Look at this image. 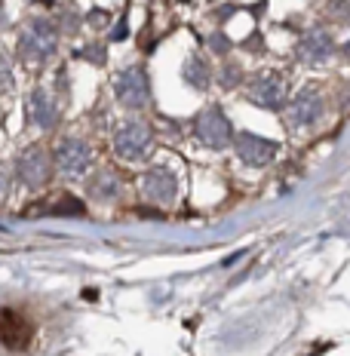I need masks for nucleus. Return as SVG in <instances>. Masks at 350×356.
<instances>
[{
    "mask_svg": "<svg viewBox=\"0 0 350 356\" xmlns=\"http://www.w3.org/2000/svg\"><path fill=\"white\" fill-rule=\"evenodd\" d=\"M56 47H58V34L47 19H37L34 25L28 28V31H22V37H19V56L25 58V62H43V58H49L56 53Z\"/></svg>",
    "mask_w": 350,
    "mask_h": 356,
    "instance_id": "f257e3e1",
    "label": "nucleus"
},
{
    "mask_svg": "<svg viewBox=\"0 0 350 356\" xmlns=\"http://www.w3.org/2000/svg\"><path fill=\"white\" fill-rule=\"evenodd\" d=\"M114 147L123 160H145L154 147L151 126L145 123H123L114 136Z\"/></svg>",
    "mask_w": 350,
    "mask_h": 356,
    "instance_id": "f03ea898",
    "label": "nucleus"
},
{
    "mask_svg": "<svg viewBox=\"0 0 350 356\" xmlns=\"http://www.w3.org/2000/svg\"><path fill=\"white\" fill-rule=\"evenodd\" d=\"M193 132H197L200 142L209 147H225L230 142V123H228V117L221 114L218 105H209L200 111L197 120H193Z\"/></svg>",
    "mask_w": 350,
    "mask_h": 356,
    "instance_id": "7ed1b4c3",
    "label": "nucleus"
},
{
    "mask_svg": "<svg viewBox=\"0 0 350 356\" xmlns=\"http://www.w3.org/2000/svg\"><path fill=\"white\" fill-rule=\"evenodd\" d=\"M117 99L126 108H145L151 102V83H148V74L141 68H126L117 77Z\"/></svg>",
    "mask_w": 350,
    "mask_h": 356,
    "instance_id": "20e7f679",
    "label": "nucleus"
},
{
    "mask_svg": "<svg viewBox=\"0 0 350 356\" xmlns=\"http://www.w3.org/2000/svg\"><path fill=\"white\" fill-rule=\"evenodd\" d=\"M89 160H93V151H89V145L80 142V138H65L56 151V166L62 169L65 175H83L89 169Z\"/></svg>",
    "mask_w": 350,
    "mask_h": 356,
    "instance_id": "39448f33",
    "label": "nucleus"
},
{
    "mask_svg": "<svg viewBox=\"0 0 350 356\" xmlns=\"http://www.w3.org/2000/svg\"><path fill=\"white\" fill-rule=\"evenodd\" d=\"M249 99L255 102L258 108H267V111H280L283 102H286V86L277 74H262L258 80H252L249 86Z\"/></svg>",
    "mask_w": 350,
    "mask_h": 356,
    "instance_id": "423d86ee",
    "label": "nucleus"
},
{
    "mask_svg": "<svg viewBox=\"0 0 350 356\" xmlns=\"http://www.w3.org/2000/svg\"><path fill=\"white\" fill-rule=\"evenodd\" d=\"M141 191H145V197L154 200V203H169V200L175 197L178 184H175V175L169 172V166H154L141 178Z\"/></svg>",
    "mask_w": 350,
    "mask_h": 356,
    "instance_id": "0eeeda50",
    "label": "nucleus"
},
{
    "mask_svg": "<svg viewBox=\"0 0 350 356\" xmlns=\"http://www.w3.org/2000/svg\"><path fill=\"white\" fill-rule=\"evenodd\" d=\"M16 172H19V178L28 184V188H40V184L49 178V157H47V151H40V147L25 151L19 157V163H16Z\"/></svg>",
    "mask_w": 350,
    "mask_h": 356,
    "instance_id": "6e6552de",
    "label": "nucleus"
},
{
    "mask_svg": "<svg viewBox=\"0 0 350 356\" xmlns=\"http://www.w3.org/2000/svg\"><path fill=\"white\" fill-rule=\"evenodd\" d=\"M237 151H240V160L249 163V166H264V163L273 160L277 145L267 142V138L252 136V132H243V136H237Z\"/></svg>",
    "mask_w": 350,
    "mask_h": 356,
    "instance_id": "1a4fd4ad",
    "label": "nucleus"
},
{
    "mask_svg": "<svg viewBox=\"0 0 350 356\" xmlns=\"http://www.w3.org/2000/svg\"><path fill=\"white\" fill-rule=\"evenodd\" d=\"M332 56V37L326 31H308L298 40V58H301L304 65H317V62H326V58Z\"/></svg>",
    "mask_w": 350,
    "mask_h": 356,
    "instance_id": "9d476101",
    "label": "nucleus"
},
{
    "mask_svg": "<svg viewBox=\"0 0 350 356\" xmlns=\"http://www.w3.org/2000/svg\"><path fill=\"white\" fill-rule=\"evenodd\" d=\"M323 114V102L314 89H301V92L292 99V108H289V123L292 126H310L317 123V117Z\"/></svg>",
    "mask_w": 350,
    "mask_h": 356,
    "instance_id": "9b49d317",
    "label": "nucleus"
},
{
    "mask_svg": "<svg viewBox=\"0 0 350 356\" xmlns=\"http://www.w3.org/2000/svg\"><path fill=\"white\" fill-rule=\"evenodd\" d=\"M31 120L40 126V129H53V126L58 123V108L47 95V89H34V95H31Z\"/></svg>",
    "mask_w": 350,
    "mask_h": 356,
    "instance_id": "f8f14e48",
    "label": "nucleus"
},
{
    "mask_svg": "<svg viewBox=\"0 0 350 356\" xmlns=\"http://www.w3.org/2000/svg\"><path fill=\"white\" fill-rule=\"evenodd\" d=\"M184 80H188L191 86H197V89H206L209 86V80H212L209 65H206L200 56H191L188 65H184Z\"/></svg>",
    "mask_w": 350,
    "mask_h": 356,
    "instance_id": "ddd939ff",
    "label": "nucleus"
},
{
    "mask_svg": "<svg viewBox=\"0 0 350 356\" xmlns=\"http://www.w3.org/2000/svg\"><path fill=\"white\" fill-rule=\"evenodd\" d=\"M89 194H93L95 200H114L117 194H120V178L117 175H111V172H105V175H95V181H89Z\"/></svg>",
    "mask_w": 350,
    "mask_h": 356,
    "instance_id": "4468645a",
    "label": "nucleus"
},
{
    "mask_svg": "<svg viewBox=\"0 0 350 356\" xmlns=\"http://www.w3.org/2000/svg\"><path fill=\"white\" fill-rule=\"evenodd\" d=\"M62 203H65V206H56V209H53L56 215H68V212H74V215H83V206H80L77 200H62Z\"/></svg>",
    "mask_w": 350,
    "mask_h": 356,
    "instance_id": "2eb2a0df",
    "label": "nucleus"
},
{
    "mask_svg": "<svg viewBox=\"0 0 350 356\" xmlns=\"http://www.w3.org/2000/svg\"><path fill=\"white\" fill-rule=\"evenodd\" d=\"M10 80H13L10 62H6V58H3V56H0V92H3V89H10Z\"/></svg>",
    "mask_w": 350,
    "mask_h": 356,
    "instance_id": "dca6fc26",
    "label": "nucleus"
},
{
    "mask_svg": "<svg viewBox=\"0 0 350 356\" xmlns=\"http://www.w3.org/2000/svg\"><path fill=\"white\" fill-rule=\"evenodd\" d=\"M237 74H240V71H237L234 65H228V68L221 71V83H225V86H234V83H237Z\"/></svg>",
    "mask_w": 350,
    "mask_h": 356,
    "instance_id": "f3484780",
    "label": "nucleus"
},
{
    "mask_svg": "<svg viewBox=\"0 0 350 356\" xmlns=\"http://www.w3.org/2000/svg\"><path fill=\"white\" fill-rule=\"evenodd\" d=\"M86 58H89V62H105V49H102V47H89L86 49Z\"/></svg>",
    "mask_w": 350,
    "mask_h": 356,
    "instance_id": "a211bd4d",
    "label": "nucleus"
},
{
    "mask_svg": "<svg viewBox=\"0 0 350 356\" xmlns=\"http://www.w3.org/2000/svg\"><path fill=\"white\" fill-rule=\"evenodd\" d=\"M212 47H215V49H221V53H228L230 43H228V37H225V34H215V37H212Z\"/></svg>",
    "mask_w": 350,
    "mask_h": 356,
    "instance_id": "6ab92c4d",
    "label": "nucleus"
},
{
    "mask_svg": "<svg viewBox=\"0 0 350 356\" xmlns=\"http://www.w3.org/2000/svg\"><path fill=\"white\" fill-rule=\"evenodd\" d=\"M3 197H6V172L0 169V200H3Z\"/></svg>",
    "mask_w": 350,
    "mask_h": 356,
    "instance_id": "aec40b11",
    "label": "nucleus"
}]
</instances>
